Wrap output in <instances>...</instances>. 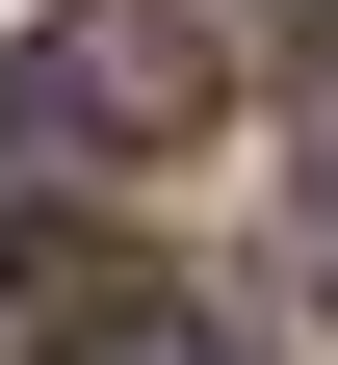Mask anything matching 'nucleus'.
<instances>
[{
  "mask_svg": "<svg viewBox=\"0 0 338 365\" xmlns=\"http://www.w3.org/2000/svg\"><path fill=\"white\" fill-rule=\"evenodd\" d=\"M0 130H26L53 182H157V157L234 130V53L182 26V0H53V26L0 53Z\"/></svg>",
  "mask_w": 338,
  "mask_h": 365,
  "instance_id": "f257e3e1",
  "label": "nucleus"
},
{
  "mask_svg": "<svg viewBox=\"0 0 338 365\" xmlns=\"http://www.w3.org/2000/svg\"><path fill=\"white\" fill-rule=\"evenodd\" d=\"M78 313H130V287H105V261H78V235H0V365H53Z\"/></svg>",
  "mask_w": 338,
  "mask_h": 365,
  "instance_id": "f03ea898",
  "label": "nucleus"
},
{
  "mask_svg": "<svg viewBox=\"0 0 338 365\" xmlns=\"http://www.w3.org/2000/svg\"><path fill=\"white\" fill-rule=\"evenodd\" d=\"M53 365H260V339H234V313H182V287H130V313H78Z\"/></svg>",
  "mask_w": 338,
  "mask_h": 365,
  "instance_id": "7ed1b4c3",
  "label": "nucleus"
}]
</instances>
